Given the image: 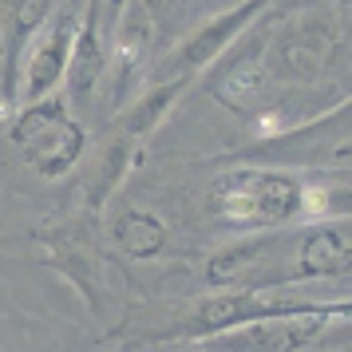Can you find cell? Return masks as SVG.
I'll return each mask as SVG.
<instances>
[{"mask_svg":"<svg viewBox=\"0 0 352 352\" xmlns=\"http://www.w3.org/2000/svg\"><path fill=\"white\" fill-rule=\"evenodd\" d=\"M107 80V36H103V20H99V4L83 0L80 28L72 40V56H67L64 87H67V107H80L99 91V83Z\"/></svg>","mask_w":352,"mask_h":352,"instance_id":"11","label":"cell"},{"mask_svg":"<svg viewBox=\"0 0 352 352\" xmlns=\"http://www.w3.org/2000/svg\"><path fill=\"white\" fill-rule=\"evenodd\" d=\"M139 151H143V143H135L127 135H115V131L103 139V146L96 151V159H91L87 175H83V186H80V214L83 218L99 222V214L107 210V202L119 194V186L135 170Z\"/></svg>","mask_w":352,"mask_h":352,"instance_id":"12","label":"cell"},{"mask_svg":"<svg viewBox=\"0 0 352 352\" xmlns=\"http://www.w3.org/2000/svg\"><path fill=\"white\" fill-rule=\"evenodd\" d=\"M83 151H87V127H83L80 119H64L60 127H52L44 139H36L28 151H24V159L32 166V175L48 178H64L67 170H76V162L83 159Z\"/></svg>","mask_w":352,"mask_h":352,"instance_id":"15","label":"cell"},{"mask_svg":"<svg viewBox=\"0 0 352 352\" xmlns=\"http://www.w3.org/2000/svg\"><path fill=\"white\" fill-rule=\"evenodd\" d=\"M64 119H72V107H67L64 91H56L48 99H36V103H20L16 111L8 115V143L20 146V151H28L36 139H44Z\"/></svg>","mask_w":352,"mask_h":352,"instance_id":"16","label":"cell"},{"mask_svg":"<svg viewBox=\"0 0 352 352\" xmlns=\"http://www.w3.org/2000/svg\"><path fill=\"white\" fill-rule=\"evenodd\" d=\"M80 0H64L52 8L48 24L36 32V40L28 44L24 60H20V76H16V107L20 103H36L48 99L64 87V72H67V56H72V40L80 28ZM12 107V111H16Z\"/></svg>","mask_w":352,"mask_h":352,"instance_id":"6","label":"cell"},{"mask_svg":"<svg viewBox=\"0 0 352 352\" xmlns=\"http://www.w3.org/2000/svg\"><path fill=\"white\" fill-rule=\"evenodd\" d=\"M344 20L329 8H305L261 28V67L270 83L309 87L324 80L344 56Z\"/></svg>","mask_w":352,"mask_h":352,"instance_id":"2","label":"cell"},{"mask_svg":"<svg viewBox=\"0 0 352 352\" xmlns=\"http://www.w3.org/2000/svg\"><path fill=\"white\" fill-rule=\"evenodd\" d=\"M91 226L96 222L80 214L76 222H64L60 230H44L40 234L44 245H48V261L87 297V305H96L99 289H103V254H99V241L91 234Z\"/></svg>","mask_w":352,"mask_h":352,"instance_id":"9","label":"cell"},{"mask_svg":"<svg viewBox=\"0 0 352 352\" xmlns=\"http://www.w3.org/2000/svg\"><path fill=\"white\" fill-rule=\"evenodd\" d=\"M210 206L238 234L297 230L301 226V175L234 162L210 186Z\"/></svg>","mask_w":352,"mask_h":352,"instance_id":"3","label":"cell"},{"mask_svg":"<svg viewBox=\"0 0 352 352\" xmlns=\"http://www.w3.org/2000/svg\"><path fill=\"white\" fill-rule=\"evenodd\" d=\"M56 0H0V111L12 115L16 107V76L20 60L36 32L48 24Z\"/></svg>","mask_w":352,"mask_h":352,"instance_id":"8","label":"cell"},{"mask_svg":"<svg viewBox=\"0 0 352 352\" xmlns=\"http://www.w3.org/2000/svg\"><path fill=\"white\" fill-rule=\"evenodd\" d=\"M186 352H198V349H186Z\"/></svg>","mask_w":352,"mask_h":352,"instance_id":"20","label":"cell"},{"mask_svg":"<svg viewBox=\"0 0 352 352\" xmlns=\"http://www.w3.org/2000/svg\"><path fill=\"white\" fill-rule=\"evenodd\" d=\"M99 4V20H103V36L111 40V32H115V24L127 16V8L135 4V0H96Z\"/></svg>","mask_w":352,"mask_h":352,"instance_id":"18","label":"cell"},{"mask_svg":"<svg viewBox=\"0 0 352 352\" xmlns=\"http://www.w3.org/2000/svg\"><path fill=\"white\" fill-rule=\"evenodd\" d=\"M349 301V297H333V301H317L305 297L297 285H281V289H214L206 297H198L194 309L178 320L175 329H166L162 340H210V336L238 329L250 320H270V317H293V313H320L333 305Z\"/></svg>","mask_w":352,"mask_h":352,"instance_id":"4","label":"cell"},{"mask_svg":"<svg viewBox=\"0 0 352 352\" xmlns=\"http://www.w3.org/2000/svg\"><path fill=\"white\" fill-rule=\"evenodd\" d=\"M190 83L194 80H159V83H151L143 96H135L131 103H123V107L115 111L111 131L115 135H127V139H135V143H146V139L166 123V115L175 111L178 96H182Z\"/></svg>","mask_w":352,"mask_h":352,"instance_id":"13","label":"cell"},{"mask_svg":"<svg viewBox=\"0 0 352 352\" xmlns=\"http://www.w3.org/2000/svg\"><path fill=\"white\" fill-rule=\"evenodd\" d=\"M349 270H352V222L349 218L297 226L293 257H289V285L340 281V277H349Z\"/></svg>","mask_w":352,"mask_h":352,"instance_id":"7","label":"cell"},{"mask_svg":"<svg viewBox=\"0 0 352 352\" xmlns=\"http://www.w3.org/2000/svg\"><path fill=\"white\" fill-rule=\"evenodd\" d=\"M111 241L127 261H155L170 241V226L146 206H123L111 218Z\"/></svg>","mask_w":352,"mask_h":352,"instance_id":"14","label":"cell"},{"mask_svg":"<svg viewBox=\"0 0 352 352\" xmlns=\"http://www.w3.org/2000/svg\"><path fill=\"white\" fill-rule=\"evenodd\" d=\"M349 313H352V305L340 301L333 309H320V313L250 320V324L226 329V333L210 336V340H198L190 349H198V352H305L329 333V324H344Z\"/></svg>","mask_w":352,"mask_h":352,"instance_id":"5","label":"cell"},{"mask_svg":"<svg viewBox=\"0 0 352 352\" xmlns=\"http://www.w3.org/2000/svg\"><path fill=\"white\" fill-rule=\"evenodd\" d=\"M349 218V175H301V226Z\"/></svg>","mask_w":352,"mask_h":352,"instance_id":"17","label":"cell"},{"mask_svg":"<svg viewBox=\"0 0 352 352\" xmlns=\"http://www.w3.org/2000/svg\"><path fill=\"white\" fill-rule=\"evenodd\" d=\"M349 99L340 96L329 111L293 127H277L273 135H257L254 143L230 151L218 162L273 166L293 175H349Z\"/></svg>","mask_w":352,"mask_h":352,"instance_id":"1","label":"cell"},{"mask_svg":"<svg viewBox=\"0 0 352 352\" xmlns=\"http://www.w3.org/2000/svg\"><path fill=\"white\" fill-rule=\"evenodd\" d=\"M139 4L146 8V16H151V24H162V20L178 16L186 0H139Z\"/></svg>","mask_w":352,"mask_h":352,"instance_id":"19","label":"cell"},{"mask_svg":"<svg viewBox=\"0 0 352 352\" xmlns=\"http://www.w3.org/2000/svg\"><path fill=\"white\" fill-rule=\"evenodd\" d=\"M206 87L222 107H230L234 115L254 119V115L261 111V103H265V91H270L265 67H261V32H257V40H250V44L230 48V56L218 60V72L210 76Z\"/></svg>","mask_w":352,"mask_h":352,"instance_id":"10","label":"cell"}]
</instances>
